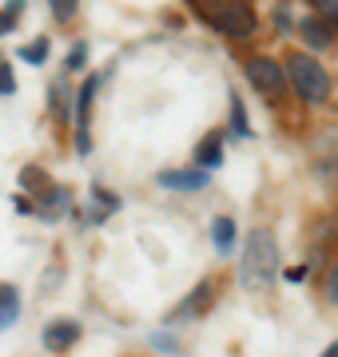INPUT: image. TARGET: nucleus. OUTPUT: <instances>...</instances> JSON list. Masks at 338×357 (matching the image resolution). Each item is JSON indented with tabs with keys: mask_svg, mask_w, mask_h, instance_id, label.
<instances>
[{
	"mask_svg": "<svg viewBox=\"0 0 338 357\" xmlns=\"http://www.w3.org/2000/svg\"><path fill=\"white\" fill-rule=\"evenodd\" d=\"M20 318V290L16 286H0V330L16 326Z\"/></svg>",
	"mask_w": 338,
	"mask_h": 357,
	"instance_id": "obj_14",
	"label": "nucleus"
},
{
	"mask_svg": "<svg viewBox=\"0 0 338 357\" xmlns=\"http://www.w3.org/2000/svg\"><path fill=\"white\" fill-rule=\"evenodd\" d=\"M231 123H235V135H247V112H243V100L231 96Z\"/></svg>",
	"mask_w": 338,
	"mask_h": 357,
	"instance_id": "obj_19",
	"label": "nucleus"
},
{
	"mask_svg": "<svg viewBox=\"0 0 338 357\" xmlns=\"http://www.w3.org/2000/svg\"><path fill=\"white\" fill-rule=\"evenodd\" d=\"M48 8H52V16L60 20V24H68V20H76L80 0H48Z\"/></svg>",
	"mask_w": 338,
	"mask_h": 357,
	"instance_id": "obj_18",
	"label": "nucleus"
},
{
	"mask_svg": "<svg viewBox=\"0 0 338 357\" xmlns=\"http://www.w3.org/2000/svg\"><path fill=\"white\" fill-rule=\"evenodd\" d=\"M307 4L314 8V16H318L323 24H330V28L338 24V0H307Z\"/></svg>",
	"mask_w": 338,
	"mask_h": 357,
	"instance_id": "obj_17",
	"label": "nucleus"
},
{
	"mask_svg": "<svg viewBox=\"0 0 338 357\" xmlns=\"http://www.w3.org/2000/svg\"><path fill=\"white\" fill-rule=\"evenodd\" d=\"M84 64H88V44H84V40H76V44H72V52H68V72H80Z\"/></svg>",
	"mask_w": 338,
	"mask_h": 357,
	"instance_id": "obj_21",
	"label": "nucleus"
},
{
	"mask_svg": "<svg viewBox=\"0 0 338 357\" xmlns=\"http://www.w3.org/2000/svg\"><path fill=\"white\" fill-rule=\"evenodd\" d=\"M16 91V76H13V64L0 60V96H13Z\"/></svg>",
	"mask_w": 338,
	"mask_h": 357,
	"instance_id": "obj_22",
	"label": "nucleus"
},
{
	"mask_svg": "<svg viewBox=\"0 0 338 357\" xmlns=\"http://www.w3.org/2000/svg\"><path fill=\"white\" fill-rule=\"evenodd\" d=\"M215 298H219V278H203L196 290H191L179 306H175V314H171V318H207L211 306H215Z\"/></svg>",
	"mask_w": 338,
	"mask_h": 357,
	"instance_id": "obj_5",
	"label": "nucleus"
},
{
	"mask_svg": "<svg viewBox=\"0 0 338 357\" xmlns=\"http://www.w3.org/2000/svg\"><path fill=\"white\" fill-rule=\"evenodd\" d=\"M323 290H326V302H330V306H338V258L330 262V270H326Z\"/></svg>",
	"mask_w": 338,
	"mask_h": 357,
	"instance_id": "obj_20",
	"label": "nucleus"
},
{
	"mask_svg": "<svg viewBox=\"0 0 338 357\" xmlns=\"http://www.w3.org/2000/svg\"><path fill=\"white\" fill-rule=\"evenodd\" d=\"M187 4L196 8L199 20H207L215 32L231 40H247L259 32V16L247 0H187Z\"/></svg>",
	"mask_w": 338,
	"mask_h": 357,
	"instance_id": "obj_2",
	"label": "nucleus"
},
{
	"mask_svg": "<svg viewBox=\"0 0 338 357\" xmlns=\"http://www.w3.org/2000/svg\"><path fill=\"white\" fill-rule=\"evenodd\" d=\"M299 32H302V40H307V44H311L314 52H323L326 44L335 40V28H330V24H323V20H314V16H311V20H302V24H299Z\"/></svg>",
	"mask_w": 338,
	"mask_h": 357,
	"instance_id": "obj_13",
	"label": "nucleus"
},
{
	"mask_svg": "<svg viewBox=\"0 0 338 357\" xmlns=\"http://www.w3.org/2000/svg\"><path fill=\"white\" fill-rule=\"evenodd\" d=\"M84 337V326L72 318H56L44 326V333H40V342H44V349L48 354H64V349H72V345Z\"/></svg>",
	"mask_w": 338,
	"mask_h": 357,
	"instance_id": "obj_6",
	"label": "nucleus"
},
{
	"mask_svg": "<svg viewBox=\"0 0 338 357\" xmlns=\"http://www.w3.org/2000/svg\"><path fill=\"white\" fill-rule=\"evenodd\" d=\"M152 345H156V349H163V354H179V342H175L171 333H152Z\"/></svg>",
	"mask_w": 338,
	"mask_h": 357,
	"instance_id": "obj_24",
	"label": "nucleus"
},
{
	"mask_svg": "<svg viewBox=\"0 0 338 357\" xmlns=\"http://www.w3.org/2000/svg\"><path fill=\"white\" fill-rule=\"evenodd\" d=\"M16 211H20V215H28V211H36V206H32V199H16Z\"/></svg>",
	"mask_w": 338,
	"mask_h": 357,
	"instance_id": "obj_27",
	"label": "nucleus"
},
{
	"mask_svg": "<svg viewBox=\"0 0 338 357\" xmlns=\"http://www.w3.org/2000/svg\"><path fill=\"white\" fill-rule=\"evenodd\" d=\"M196 163H199V171L223 163V135L219 131H207V135L196 143Z\"/></svg>",
	"mask_w": 338,
	"mask_h": 357,
	"instance_id": "obj_9",
	"label": "nucleus"
},
{
	"mask_svg": "<svg viewBox=\"0 0 338 357\" xmlns=\"http://www.w3.org/2000/svg\"><path fill=\"white\" fill-rule=\"evenodd\" d=\"M156 183L159 187H168V191H203L211 178H207V171L191 167V171H159Z\"/></svg>",
	"mask_w": 338,
	"mask_h": 357,
	"instance_id": "obj_8",
	"label": "nucleus"
},
{
	"mask_svg": "<svg viewBox=\"0 0 338 357\" xmlns=\"http://www.w3.org/2000/svg\"><path fill=\"white\" fill-rule=\"evenodd\" d=\"M96 88H100V79H96V76L84 79V88H80V100H76V151H80V155H88V151H91L88 119H91V100H96Z\"/></svg>",
	"mask_w": 338,
	"mask_h": 357,
	"instance_id": "obj_7",
	"label": "nucleus"
},
{
	"mask_svg": "<svg viewBox=\"0 0 338 357\" xmlns=\"http://www.w3.org/2000/svg\"><path fill=\"white\" fill-rule=\"evenodd\" d=\"M274 24H279V32H286V28H291V8H274Z\"/></svg>",
	"mask_w": 338,
	"mask_h": 357,
	"instance_id": "obj_25",
	"label": "nucleus"
},
{
	"mask_svg": "<svg viewBox=\"0 0 338 357\" xmlns=\"http://www.w3.org/2000/svg\"><path fill=\"white\" fill-rule=\"evenodd\" d=\"M307 278V266H291L286 270V282H302Z\"/></svg>",
	"mask_w": 338,
	"mask_h": 357,
	"instance_id": "obj_26",
	"label": "nucleus"
},
{
	"mask_svg": "<svg viewBox=\"0 0 338 357\" xmlns=\"http://www.w3.org/2000/svg\"><path fill=\"white\" fill-rule=\"evenodd\" d=\"M286 76H291L295 91H299L307 103H326V96H330V76H326V68L318 64L314 56L291 52V56H286Z\"/></svg>",
	"mask_w": 338,
	"mask_h": 357,
	"instance_id": "obj_3",
	"label": "nucleus"
},
{
	"mask_svg": "<svg viewBox=\"0 0 338 357\" xmlns=\"http://www.w3.org/2000/svg\"><path fill=\"white\" fill-rule=\"evenodd\" d=\"M48 48H52V44H48V36H36L32 44H24V48H20V60H28V64H44V60H48Z\"/></svg>",
	"mask_w": 338,
	"mask_h": 357,
	"instance_id": "obj_15",
	"label": "nucleus"
},
{
	"mask_svg": "<svg viewBox=\"0 0 338 357\" xmlns=\"http://www.w3.org/2000/svg\"><path fill=\"white\" fill-rule=\"evenodd\" d=\"M239 278L247 290H271L279 278V238L271 227H255L243 246V262H239Z\"/></svg>",
	"mask_w": 338,
	"mask_h": 357,
	"instance_id": "obj_1",
	"label": "nucleus"
},
{
	"mask_svg": "<svg viewBox=\"0 0 338 357\" xmlns=\"http://www.w3.org/2000/svg\"><path fill=\"white\" fill-rule=\"evenodd\" d=\"M20 13H24V0H8L4 8H0V36H8L16 28V20H20Z\"/></svg>",
	"mask_w": 338,
	"mask_h": 357,
	"instance_id": "obj_16",
	"label": "nucleus"
},
{
	"mask_svg": "<svg viewBox=\"0 0 338 357\" xmlns=\"http://www.w3.org/2000/svg\"><path fill=\"white\" fill-rule=\"evenodd\" d=\"M243 72H247V79L263 91V96H267V100H279V96L286 91L283 64H279V60H271V56H251L247 64H243Z\"/></svg>",
	"mask_w": 338,
	"mask_h": 357,
	"instance_id": "obj_4",
	"label": "nucleus"
},
{
	"mask_svg": "<svg viewBox=\"0 0 338 357\" xmlns=\"http://www.w3.org/2000/svg\"><path fill=\"white\" fill-rule=\"evenodd\" d=\"M323 357H338V342H335V345H330V349H326V354H323Z\"/></svg>",
	"mask_w": 338,
	"mask_h": 357,
	"instance_id": "obj_28",
	"label": "nucleus"
},
{
	"mask_svg": "<svg viewBox=\"0 0 338 357\" xmlns=\"http://www.w3.org/2000/svg\"><path fill=\"white\" fill-rule=\"evenodd\" d=\"M68 206H72V195H68V187H52V191L40 199V215H44V222H56V218L64 215Z\"/></svg>",
	"mask_w": 338,
	"mask_h": 357,
	"instance_id": "obj_11",
	"label": "nucleus"
},
{
	"mask_svg": "<svg viewBox=\"0 0 338 357\" xmlns=\"http://www.w3.org/2000/svg\"><path fill=\"white\" fill-rule=\"evenodd\" d=\"M20 187H24L28 195H36V199H44V195L52 191L56 183H52V175H48V171H44V167H24V171H20Z\"/></svg>",
	"mask_w": 338,
	"mask_h": 357,
	"instance_id": "obj_10",
	"label": "nucleus"
},
{
	"mask_svg": "<svg viewBox=\"0 0 338 357\" xmlns=\"http://www.w3.org/2000/svg\"><path fill=\"white\" fill-rule=\"evenodd\" d=\"M91 199H96V203L104 206V215H108V211H116V206H119V199H116V195H112V191H104V187H91Z\"/></svg>",
	"mask_w": 338,
	"mask_h": 357,
	"instance_id": "obj_23",
	"label": "nucleus"
},
{
	"mask_svg": "<svg viewBox=\"0 0 338 357\" xmlns=\"http://www.w3.org/2000/svg\"><path fill=\"white\" fill-rule=\"evenodd\" d=\"M211 243H215L219 255H231L235 250V218H227V215L211 218Z\"/></svg>",
	"mask_w": 338,
	"mask_h": 357,
	"instance_id": "obj_12",
	"label": "nucleus"
}]
</instances>
